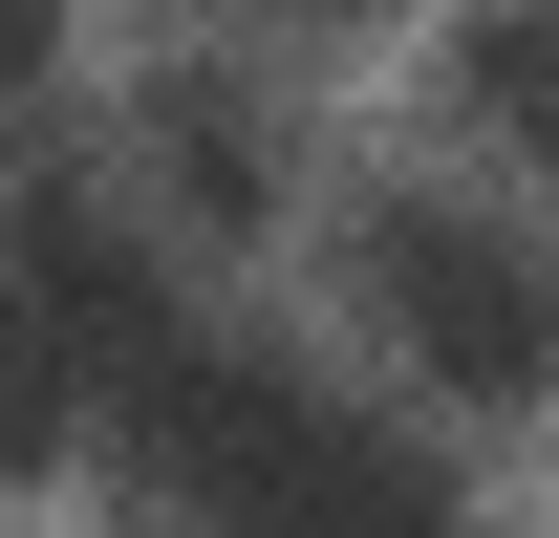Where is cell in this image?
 <instances>
[{"label":"cell","instance_id":"6da1fadb","mask_svg":"<svg viewBox=\"0 0 559 538\" xmlns=\"http://www.w3.org/2000/svg\"><path fill=\"white\" fill-rule=\"evenodd\" d=\"M130 453L173 473L215 538H474L430 431L345 409L323 366H280V344H194V366L130 409Z\"/></svg>","mask_w":559,"mask_h":538},{"label":"cell","instance_id":"7a4b0ae2","mask_svg":"<svg viewBox=\"0 0 559 538\" xmlns=\"http://www.w3.org/2000/svg\"><path fill=\"white\" fill-rule=\"evenodd\" d=\"M345 280H366V324H388V366H409L430 409H538L559 388V237L516 195L388 173V195L345 215Z\"/></svg>","mask_w":559,"mask_h":538},{"label":"cell","instance_id":"3957f363","mask_svg":"<svg viewBox=\"0 0 559 538\" xmlns=\"http://www.w3.org/2000/svg\"><path fill=\"white\" fill-rule=\"evenodd\" d=\"M280 173H301V130H280L259 66H173L151 86V195L173 215H280Z\"/></svg>","mask_w":559,"mask_h":538},{"label":"cell","instance_id":"277c9868","mask_svg":"<svg viewBox=\"0 0 559 538\" xmlns=\"http://www.w3.org/2000/svg\"><path fill=\"white\" fill-rule=\"evenodd\" d=\"M66 431H86V366H66V344H44V302L0 280V473H44V453H66Z\"/></svg>","mask_w":559,"mask_h":538},{"label":"cell","instance_id":"5b68a950","mask_svg":"<svg viewBox=\"0 0 559 538\" xmlns=\"http://www.w3.org/2000/svg\"><path fill=\"white\" fill-rule=\"evenodd\" d=\"M474 108H495L516 151H559V22H538V0H516V22H474Z\"/></svg>","mask_w":559,"mask_h":538},{"label":"cell","instance_id":"8992f818","mask_svg":"<svg viewBox=\"0 0 559 538\" xmlns=\"http://www.w3.org/2000/svg\"><path fill=\"white\" fill-rule=\"evenodd\" d=\"M44 44H66V0H0V86H44Z\"/></svg>","mask_w":559,"mask_h":538},{"label":"cell","instance_id":"52a82bcc","mask_svg":"<svg viewBox=\"0 0 559 538\" xmlns=\"http://www.w3.org/2000/svg\"><path fill=\"white\" fill-rule=\"evenodd\" d=\"M259 22H345V0H259Z\"/></svg>","mask_w":559,"mask_h":538},{"label":"cell","instance_id":"ba28073f","mask_svg":"<svg viewBox=\"0 0 559 538\" xmlns=\"http://www.w3.org/2000/svg\"><path fill=\"white\" fill-rule=\"evenodd\" d=\"M538 22H559V0H538Z\"/></svg>","mask_w":559,"mask_h":538}]
</instances>
